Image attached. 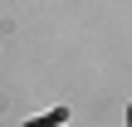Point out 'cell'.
Here are the masks:
<instances>
[{
  "mask_svg": "<svg viewBox=\"0 0 132 127\" xmlns=\"http://www.w3.org/2000/svg\"><path fill=\"white\" fill-rule=\"evenodd\" d=\"M127 127H132V108H127Z\"/></svg>",
  "mask_w": 132,
  "mask_h": 127,
  "instance_id": "6da1fadb",
  "label": "cell"
}]
</instances>
